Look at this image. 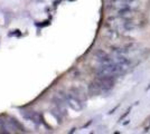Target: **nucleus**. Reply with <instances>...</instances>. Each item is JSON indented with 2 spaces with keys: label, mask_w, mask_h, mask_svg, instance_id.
I'll return each mask as SVG.
<instances>
[{
  "label": "nucleus",
  "mask_w": 150,
  "mask_h": 134,
  "mask_svg": "<svg viewBox=\"0 0 150 134\" xmlns=\"http://www.w3.org/2000/svg\"><path fill=\"white\" fill-rule=\"evenodd\" d=\"M96 81L100 84L102 91H109V89L112 88L115 84L113 76H99L96 78Z\"/></svg>",
  "instance_id": "obj_1"
},
{
  "label": "nucleus",
  "mask_w": 150,
  "mask_h": 134,
  "mask_svg": "<svg viewBox=\"0 0 150 134\" xmlns=\"http://www.w3.org/2000/svg\"><path fill=\"white\" fill-rule=\"evenodd\" d=\"M65 100H66L67 104L69 105V107H72L75 111H81L83 109V105H82L81 101H80V98L77 96L72 95V94H67V95L65 96Z\"/></svg>",
  "instance_id": "obj_2"
},
{
  "label": "nucleus",
  "mask_w": 150,
  "mask_h": 134,
  "mask_svg": "<svg viewBox=\"0 0 150 134\" xmlns=\"http://www.w3.org/2000/svg\"><path fill=\"white\" fill-rule=\"evenodd\" d=\"M94 57L96 58L98 62H100L102 64H109V63L112 62L110 56L104 51H101V49H99V51H96L94 53Z\"/></svg>",
  "instance_id": "obj_3"
},
{
  "label": "nucleus",
  "mask_w": 150,
  "mask_h": 134,
  "mask_svg": "<svg viewBox=\"0 0 150 134\" xmlns=\"http://www.w3.org/2000/svg\"><path fill=\"white\" fill-rule=\"evenodd\" d=\"M88 92H90L92 95H98V94H100L101 92H102V88H101L100 84L98 83L96 79L88 85Z\"/></svg>",
  "instance_id": "obj_4"
},
{
  "label": "nucleus",
  "mask_w": 150,
  "mask_h": 134,
  "mask_svg": "<svg viewBox=\"0 0 150 134\" xmlns=\"http://www.w3.org/2000/svg\"><path fill=\"white\" fill-rule=\"evenodd\" d=\"M129 112H130V109H128V111H127V112H125V114H123V115H122V116H121V119H120V121H122V119H125V116H127V115L129 114Z\"/></svg>",
  "instance_id": "obj_5"
}]
</instances>
